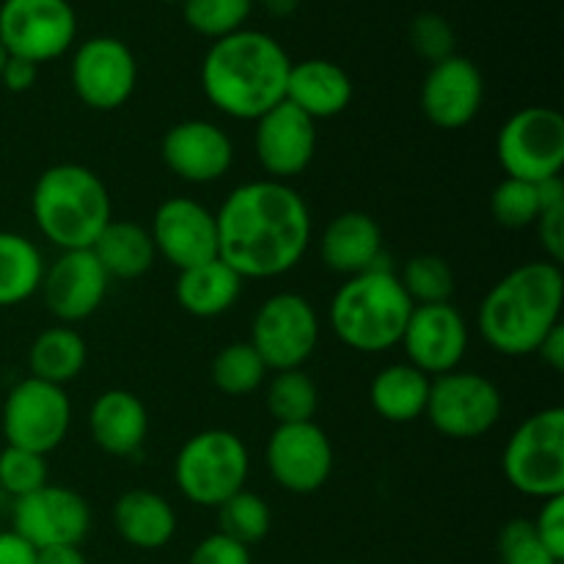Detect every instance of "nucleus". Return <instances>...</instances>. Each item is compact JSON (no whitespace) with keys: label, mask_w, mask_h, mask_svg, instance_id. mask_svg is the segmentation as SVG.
Listing matches in <instances>:
<instances>
[{"label":"nucleus","mask_w":564,"mask_h":564,"mask_svg":"<svg viewBox=\"0 0 564 564\" xmlns=\"http://www.w3.org/2000/svg\"><path fill=\"white\" fill-rule=\"evenodd\" d=\"M6 58H9V53H6L3 42H0V72H3V64H6Z\"/></svg>","instance_id":"8fccbe9b"},{"label":"nucleus","mask_w":564,"mask_h":564,"mask_svg":"<svg viewBox=\"0 0 564 564\" xmlns=\"http://www.w3.org/2000/svg\"><path fill=\"white\" fill-rule=\"evenodd\" d=\"M532 527L538 538L543 540L545 549L551 551V556L564 562V496L545 499Z\"/></svg>","instance_id":"a19ab883"},{"label":"nucleus","mask_w":564,"mask_h":564,"mask_svg":"<svg viewBox=\"0 0 564 564\" xmlns=\"http://www.w3.org/2000/svg\"><path fill=\"white\" fill-rule=\"evenodd\" d=\"M538 356L543 358L551 372H564V323L556 325L538 347Z\"/></svg>","instance_id":"a18cd8bd"},{"label":"nucleus","mask_w":564,"mask_h":564,"mask_svg":"<svg viewBox=\"0 0 564 564\" xmlns=\"http://www.w3.org/2000/svg\"><path fill=\"white\" fill-rule=\"evenodd\" d=\"M91 441L110 457H132L149 435V411L141 397L127 389H110L91 402L88 411Z\"/></svg>","instance_id":"5701e85b"},{"label":"nucleus","mask_w":564,"mask_h":564,"mask_svg":"<svg viewBox=\"0 0 564 564\" xmlns=\"http://www.w3.org/2000/svg\"><path fill=\"white\" fill-rule=\"evenodd\" d=\"M264 405L275 424L314 422L319 408V389L303 369H284L270 378Z\"/></svg>","instance_id":"2f4dec72"},{"label":"nucleus","mask_w":564,"mask_h":564,"mask_svg":"<svg viewBox=\"0 0 564 564\" xmlns=\"http://www.w3.org/2000/svg\"><path fill=\"white\" fill-rule=\"evenodd\" d=\"M284 99L308 119H334L350 108L352 80L334 61L306 58L290 66Z\"/></svg>","instance_id":"b1692460"},{"label":"nucleus","mask_w":564,"mask_h":564,"mask_svg":"<svg viewBox=\"0 0 564 564\" xmlns=\"http://www.w3.org/2000/svg\"><path fill=\"white\" fill-rule=\"evenodd\" d=\"M11 532L28 540L36 551L80 545L91 532V507L77 490L47 482L14 499Z\"/></svg>","instance_id":"ddd939ff"},{"label":"nucleus","mask_w":564,"mask_h":564,"mask_svg":"<svg viewBox=\"0 0 564 564\" xmlns=\"http://www.w3.org/2000/svg\"><path fill=\"white\" fill-rule=\"evenodd\" d=\"M268 364L262 361L251 341H231L220 347L209 367L213 386L226 397H248L268 380Z\"/></svg>","instance_id":"7c9ffc66"},{"label":"nucleus","mask_w":564,"mask_h":564,"mask_svg":"<svg viewBox=\"0 0 564 564\" xmlns=\"http://www.w3.org/2000/svg\"><path fill=\"white\" fill-rule=\"evenodd\" d=\"M242 295V279L220 259L180 270L176 279V303L193 317H220Z\"/></svg>","instance_id":"bb28decb"},{"label":"nucleus","mask_w":564,"mask_h":564,"mask_svg":"<svg viewBox=\"0 0 564 564\" xmlns=\"http://www.w3.org/2000/svg\"><path fill=\"white\" fill-rule=\"evenodd\" d=\"M253 130L257 160L268 176L264 180L290 182L312 165L317 154V121L308 119L295 105L279 102L259 116Z\"/></svg>","instance_id":"a211bd4d"},{"label":"nucleus","mask_w":564,"mask_h":564,"mask_svg":"<svg viewBox=\"0 0 564 564\" xmlns=\"http://www.w3.org/2000/svg\"><path fill=\"white\" fill-rule=\"evenodd\" d=\"M490 215L505 229H527L540 218V202L534 182L505 176L490 193Z\"/></svg>","instance_id":"c9c22d12"},{"label":"nucleus","mask_w":564,"mask_h":564,"mask_svg":"<svg viewBox=\"0 0 564 564\" xmlns=\"http://www.w3.org/2000/svg\"><path fill=\"white\" fill-rule=\"evenodd\" d=\"M501 411L505 400L494 380L455 369L433 378L424 416L446 438L474 441L488 435L499 424Z\"/></svg>","instance_id":"9d476101"},{"label":"nucleus","mask_w":564,"mask_h":564,"mask_svg":"<svg viewBox=\"0 0 564 564\" xmlns=\"http://www.w3.org/2000/svg\"><path fill=\"white\" fill-rule=\"evenodd\" d=\"M341 564H352V562H341Z\"/></svg>","instance_id":"603ef678"},{"label":"nucleus","mask_w":564,"mask_h":564,"mask_svg":"<svg viewBox=\"0 0 564 564\" xmlns=\"http://www.w3.org/2000/svg\"><path fill=\"white\" fill-rule=\"evenodd\" d=\"M160 154L171 174L191 185L224 180L235 165V143L229 132L207 119H185L171 127L160 143Z\"/></svg>","instance_id":"412c9836"},{"label":"nucleus","mask_w":564,"mask_h":564,"mask_svg":"<svg viewBox=\"0 0 564 564\" xmlns=\"http://www.w3.org/2000/svg\"><path fill=\"white\" fill-rule=\"evenodd\" d=\"M31 213L50 246L86 251L113 220V204L102 176L80 163H58L33 185Z\"/></svg>","instance_id":"20e7f679"},{"label":"nucleus","mask_w":564,"mask_h":564,"mask_svg":"<svg viewBox=\"0 0 564 564\" xmlns=\"http://www.w3.org/2000/svg\"><path fill=\"white\" fill-rule=\"evenodd\" d=\"M264 463L279 488L306 496L330 479L334 446L317 422L275 424L264 446Z\"/></svg>","instance_id":"2eb2a0df"},{"label":"nucleus","mask_w":564,"mask_h":564,"mask_svg":"<svg viewBox=\"0 0 564 564\" xmlns=\"http://www.w3.org/2000/svg\"><path fill=\"white\" fill-rule=\"evenodd\" d=\"M485 99V80L479 66L466 55H449L430 66L419 91L424 119L438 130H463L477 119Z\"/></svg>","instance_id":"aec40b11"},{"label":"nucleus","mask_w":564,"mask_h":564,"mask_svg":"<svg viewBox=\"0 0 564 564\" xmlns=\"http://www.w3.org/2000/svg\"><path fill=\"white\" fill-rule=\"evenodd\" d=\"M251 471V455L231 430H204L182 444L174 460V482L196 507L218 510L226 499L240 494Z\"/></svg>","instance_id":"423d86ee"},{"label":"nucleus","mask_w":564,"mask_h":564,"mask_svg":"<svg viewBox=\"0 0 564 564\" xmlns=\"http://www.w3.org/2000/svg\"><path fill=\"white\" fill-rule=\"evenodd\" d=\"M505 479L529 499L564 496V408H543L523 419L501 457Z\"/></svg>","instance_id":"0eeeda50"},{"label":"nucleus","mask_w":564,"mask_h":564,"mask_svg":"<svg viewBox=\"0 0 564 564\" xmlns=\"http://www.w3.org/2000/svg\"><path fill=\"white\" fill-rule=\"evenodd\" d=\"M187 564H251V549L226 538V534L215 532L191 551Z\"/></svg>","instance_id":"ea45409f"},{"label":"nucleus","mask_w":564,"mask_h":564,"mask_svg":"<svg viewBox=\"0 0 564 564\" xmlns=\"http://www.w3.org/2000/svg\"><path fill=\"white\" fill-rule=\"evenodd\" d=\"M218 259L242 281L279 279L301 264L312 242V213L290 182L235 187L215 213Z\"/></svg>","instance_id":"f257e3e1"},{"label":"nucleus","mask_w":564,"mask_h":564,"mask_svg":"<svg viewBox=\"0 0 564 564\" xmlns=\"http://www.w3.org/2000/svg\"><path fill=\"white\" fill-rule=\"evenodd\" d=\"M253 0H182L185 22L213 42L242 31L251 17Z\"/></svg>","instance_id":"f704fd0d"},{"label":"nucleus","mask_w":564,"mask_h":564,"mask_svg":"<svg viewBox=\"0 0 564 564\" xmlns=\"http://www.w3.org/2000/svg\"><path fill=\"white\" fill-rule=\"evenodd\" d=\"M562 564H564V562H562Z\"/></svg>","instance_id":"864d4df0"},{"label":"nucleus","mask_w":564,"mask_h":564,"mask_svg":"<svg viewBox=\"0 0 564 564\" xmlns=\"http://www.w3.org/2000/svg\"><path fill=\"white\" fill-rule=\"evenodd\" d=\"M430 383H433V378L419 372L408 361L389 364L375 375L372 386H369L372 411L389 424L416 422L427 411Z\"/></svg>","instance_id":"a878e982"},{"label":"nucleus","mask_w":564,"mask_h":564,"mask_svg":"<svg viewBox=\"0 0 564 564\" xmlns=\"http://www.w3.org/2000/svg\"><path fill=\"white\" fill-rule=\"evenodd\" d=\"M248 341L270 372L303 369L319 341L317 308L297 292H275L253 314Z\"/></svg>","instance_id":"1a4fd4ad"},{"label":"nucleus","mask_w":564,"mask_h":564,"mask_svg":"<svg viewBox=\"0 0 564 564\" xmlns=\"http://www.w3.org/2000/svg\"><path fill=\"white\" fill-rule=\"evenodd\" d=\"M290 66V55L270 33L242 28L209 44L198 80L215 110L231 119L257 121L284 102Z\"/></svg>","instance_id":"f03ea898"},{"label":"nucleus","mask_w":564,"mask_h":564,"mask_svg":"<svg viewBox=\"0 0 564 564\" xmlns=\"http://www.w3.org/2000/svg\"><path fill=\"white\" fill-rule=\"evenodd\" d=\"M0 424H3L6 446H20L47 457L64 444L69 433L72 402L64 386L44 383L28 375L6 397Z\"/></svg>","instance_id":"9b49d317"},{"label":"nucleus","mask_w":564,"mask_h":564,"mask_svg":"<svg viewBox=\"0 0 564 564\" xmlns=\"http://www.w3.org/2000/svg\"><path fill=\"white\" fill-rule=\"evenodd\" d=\"M88 345L69 325L42 330L28 350V372L44 383L64 386L86 369Z\"/></svg>","instance_id":"c85d7f7f"},{"label":"nucleus","mask_w":564,"mask_h":564,"mask_svg":"<svg viewBox=\"0 0 564 564\" xmlns=\"http://www.w3.org/2000/svg\"><path fill=\"white\" fill-rule=\"evenodd\" d=\"M158 257L174 264L176 270L196 268V264L218 259V224L213 209L187 196L165 198L154 209L149 226Z\"/></svg>","instance_id":"dca6fc26"},{"label":"nucleus","mask_w":564,"mask_h":564,"mask_svg":"<svg viewBox=\"0 0 564 564\" xmlns=\"http://www.w3.org/2000/svg\"><path fill=\"white\" fill-rule=\"evenodd\" d=\"M319 257L325 268L347 279L389 262L383 253V231L378 220L358 209L330 218L319 237Z\"/></svg>","instance_id":"4be33fe9"},{"label":"nucleus","mask_w":564,"mask_h":564,"mask_svg":"<svg viewBox=\"0 0 564 564\" xmlns=\"http://www.w3.org/2000/svg\"><path fill=\"white\" fill-rule=\"evenodd\" d=\"M262 3L273 17H292L301 0H262Z\"/></svg>","instance_id":"09e8293b"},{"label":"nucleus","mask_w":564,"mask_h":564,"mask_svg":"<svg viewBox=\"0 0 564 564\" xmlns=\"http://www.w3.org/2000/svg\"><path fill=\"white\" fill-rule=\"evenodd\" d=\"M534 191H538L540 213H545V209L564 207V182H562V174L560 176H549V180L534 182Z\"/></svg>","instance_id":"49530a36"},{"label":"nucleus","mask_w":564,"mask_h":564,"mask_svg":"<svg viewBox=\"0 0 564 564\" xmlns=\"http://www.w3.org/2000/svg\"><path fill=\"white\" fill-rule=\"evenodd\" d=\"M36 564H88L80 545H61V549L39 551Z\"/></svg>","instance_id":"de8ad7c7"},{"label":"nucleus","mask_w":564,"mask_h":564,"mask_svg":"<svg viewBox=\"0 0 564 564\" xmlns=\"http://www.w3.org/2000/svg\"><path fill=\"white\" fill-rule=\"evenodd\" d=\"M408 364L427 378L460 369L468 350L466 317L452 303L413 306L400 339Z\"/></svg>","instance_id":"f3484780"},{"label":"nucleus","mask_w":564,"mask_h":564,"mask_svg":"<svg viewBox=\"0 0 564 564\" xmlns=\"http://www.w3.org/2000/svg\"><path fill=\"white\" fill-rule=\"evenodd\" d=\"M36 77H39V66L33 64V61L17 58V55H9L3 64V72H0V83L14 94L31 91V88L36 86Z\"/></svg>","instance_id":"37998d69"},{"label":"nucleus","mask_w":564,"mask_h":564,"mask_svg":"<svg viewBox=\"0 0 564 564\" xmlns=\"http://www.w3.org/2000/svg\"><path fill=\"white\" fill-rule=\"evenodd\" d=\"M163 3H182V0H163Z\"/></svg>","instance_id":"3c124183"},{"label":"nucleus","mask_w":564,"mask_h":564,"mask_svg":"<svg viewBox=\"0 0 564 564\" xmlns=\"http://www.w3.org/2000/svg\"><path fill=\"white\" fill-rule=\"evenodd\" d=\"M47 460L36 452L20 449V446H6L0 452V490L11 499L33 494V490L47 485Z\"/></svg>","instance_id":"e433bc0d"},{"label":"nucleus","mask_w":564,"mask_h":564,"mask_svg":"<svg viewBox=\"0 0 564 564\" xmlns=\"http://www.w3.org/2000/svg\"><path fill=\"white\" fill-rule=\"evenodd\" d=\"M499 560L501 564H562L551 556L527 518H512L499 532Z\"/></svg>","instance_id":"58836bf2"},{"label":"nucleus","mask_w":564,"mask_h":564,"mask_svg":"<svg viewBox=\"0 0 564 564\" xmlns=\"http://www.w3.org/2000/svg\"><path fill=\"white\" fill-rule=\"evenodd\" d=\"M408 42H411L413 53L419 58L427 61L430 66L438 64V61L455 55V28L449 25V20L435 11H422L411 20V28H408Z\"/></svg>","instance_id":"4c0bfd02"},{"label":"nucleus","mask_w":564,"mask_h":564,"mask_svg":"<svg viewBox=\"0 0 564 564\" xmlns=\"http://www.w3.org/2000/svg\"><path fill=\"white\" fill-rule=\"evenodd\" d=\"M413 303L402 290L394 268H372L350 275L336 290L328 308L330 330L356 352H386L400 345Z\"/></svg>","instance_id":"39448f33"},{"label":"nucleus","mask_w":564,"mask_h":564,"mask_svg":"<svg viewBox=\"0 0 564 564\" xmlns=\"http://www.w3.org/2000/svg\"><path fill=\"white\" fill-rule=\"evenodd\" d=\"M402 290L411 297L413 306H433V303H452L455 295V270L449 262L435 253H416L402 264L397 273Z\"/></svg>","instance_id":"473e14b6"},{"label":"nucleus","mask_w":564,"mask_h":564,"mask_svg":"<svg viewBox=\"0 0 564 564\" xmlns=\"http://www.w3.org/2000/svg\"><path fill=\"white\" fill-rule=\"evenodd\" d=\"M77 99L91 110L121 108L138 86V61L116 36H91L75 50L69 66Z\"/></svg>","instance_id":"4468645a"},{"label":"nucleus","mask_w":564,"mask_h":564,"mask_svg":"<svg viewBox=\"0 0 564 564\" xmlns=\"http://www.w3.org/2000/svg\"><path fill=\"white\" fill-rule=\"evenodd\" d=\"M44 268L36 242L17 231H0V308L20 306L36 295Z\"/></svg>","instance_id":"c756f323"},{"label":"nucleus","mask_w":564,"mask_h":564,"mask_svg":"<svg viewBox=\"0 0 564 564\" xmlns=\"http://www.w3.org/2000/svg\"><path fill=\"white\" fill-rule=\"evenodd\" d=\"M77 39V14L69 0H3L0 42L17 58L47 64Z\"/></svg>","instance_id":"f8f14e48"},{"label":"nucleus","mask_w":564,"mask_h":564,"mask_svg":"<svg viewBox=\"0 0 564 564\" xmlns=\"http://www.w3.org/2000/svg\"><path fill=\"white\" fill-rule=\"evenodd\" d=\"M218 523L220 534L251 549L268 538L270 527H273V512L262 496L242 488L240 494H235L218 507Z\"/></svg>","instance_id":"72a5a7b5"},{"label":"nucleus","mask_w":564,"mask_h":564,"mask_svg":"<svg viewBox=\"0 0 564 564\" xmlns=\"http://www.w3.org/2000/svg\"><path fill=\"white\" fill-rule=\"evenodd\" d=\"M110 279L91 253L86 251H61L50 268H44L42 292L44 306L58 323L72 325L91 317L108 297Z\"/></svg>","instance_id":"6ab92c4d"},{"label":"nucleus","mask_w":564,"mask_h":564,"mask_svg":"<svg viewBox=\"0 0 564 564\" xmlns=\"http://www.w3.org/2000/svg\"><path fill=\"white\" fill-rule=\"evenodd\" d=\"M91 253L108 279H141L154 268L158 248L147 226L138 220H110L91 246Z\"/></svg>","instance_id":"cd10ccee"},{"label":"nucleus","mask_w":564,"mask_h":564,"mask_svg":"<svg viewBox=\"0 0 564 564\" xmlns=\"http://www.w3.org/2000/svg\"><path fill=\"white\" fill-rule=\"evenodd\" d=\"M39 551L17 532H0V564H36Z\"/></svg>","instance_id":"c03bdc74"},{"label":"nucleus","mask_w":564,"mask_h":564,"mask_svg":"<svg viewBox=\"0 0 564 564\" xmlns=\"http://www.w3.org/2000/svg\"><path fill=\"white\" fill-rule=\"evenodd\" d=\"M113 529L132 549L158 551L174 540L176 512L154 490H127L113 505Z\"/></svg>","instance_id":"393cba45"},{"label":"nucleus","mask_w":564,"mask_h":564,"mask_svg":"<svg viewBox=\"0 0 564 564\" xmlns=\"http://www.w3.org/2000/svg\"><path fill=\"white\" fill-rule=\"evenodd\" d=\"M496 154L512 180L540 182L560 176L564 165V116L543 105L521 108L499 130Z\"/></svg>","instance_id":"6e6552de"},{"label":"nucleus","mask_w":564,"mask_h":564,"mask_svg":"<svg viewBox=\"0 0 564 564\" xmlns=\"http://www.w3.org/2000/svg\"><path fill=\"white\" fill-rule=\"evenodd\" d=\"M534 226H538V240H540V246H543L549 262L560 264L562 268V262H564V207L545 209V213H540V218L534 220Z\"/></svg>","instance_id":"79ce46f5"},{"label":"nucleus","mask_w":564,"mask_h":564,"mask_svg":"<svg viewBox=\"0 0 564 564\" xmlns=\"http://www.w3.org/2000/svg\"><path fill=\"white\" fill-rule=\"evenodd\" d=\"M564 275L554 262H523L496 281L479 306V334L499 356L538 352L540 341L562 323Z\"/></svg>","instance_id":"7ed1b4c3"}]
</instances>
